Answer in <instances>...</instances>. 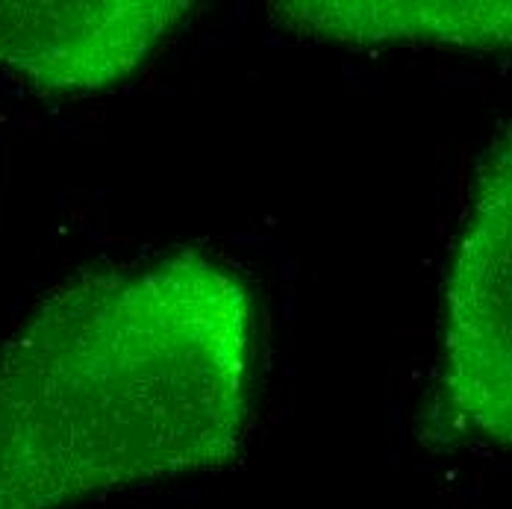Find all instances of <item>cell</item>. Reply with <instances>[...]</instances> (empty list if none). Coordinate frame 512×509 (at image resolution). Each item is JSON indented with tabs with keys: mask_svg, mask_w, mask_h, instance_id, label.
Instances as JSON below:
<instances>
[{
	"mask_svg": "<svg viewBox=\"0 0 512 509\" xmlns=\"http://www.w3.org/2000/svg\"><path fill=\"white\" fill-rule=\"evenodd\" d=\"M254 295L195 248L83 271L0 345V509L227 468L251 424Z\"/></svg>",
	"mask_w": 512,
	"mask_h": 509,
	"instance_id": "obj_1",
	"label": "cell"
},
{
	"mask_svg": "<svg viewBox=\"0 0 512 509\" xmlns=\"http://www.w3.org/2000/svg\"><path fill=\"white\" fill-rule=\"evenodd\" d=\"M424 439L512 454V124L483 151L448 262Z\"/></svg>",
	"mask_w": 512,
	"mask_h": 509,
	"instance_id": "obj_2",
	"label": "cell"
},
{
	"mask_svg": "<svg viewBox=\"0 0 512 509\" xmlns=\"http://www.w3.org/2000/svg\"><path fill=\"white\" fill-rule=\"evenodd\" d=\"M192 9L186 0H0V65L45 92H101L133 77Z\"/></svg>",
	"mask_w": 512,
	"mask_h": 509,
	"instance_id": "obj_3",
	"label": "cell"
},
{
	"mask_svg": "<svg viewBox=\"0 0 512 509\" xmlns=\"http://www.w3.org/2000/svg\"><path fill=\"white\" fill-rule=\"evenodd\" d=\"M271 24L348 48H442L512 53V0H283Z\"/></svg>",
	"mask_w": 512,
	"mask_h": 509,
	"instance_id": "obj_4",
	"label": "cell"
}]
</instances>
